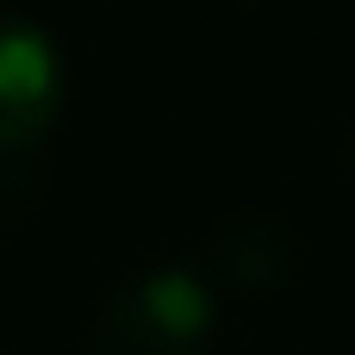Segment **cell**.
Here are the masks:
<instances>
[{
  "mask_svg": "<svg viewBox=\"0 0 355 355\" xmlns=\"http://www.w3.org/2000/svg\"><path fill=\"white\" fill-rule=\"evenodd\" d=\"M212 337H218V300L206 275L181 262L119 281L94 318L100 355H206Z\"/></svg>",
  "mask_w": 355,
  "mask_h": 355,
  "instance_id": "1",
  "label": "cell"
},
{
  "mask_svg": "<svg viewBox=\"0 0 355 355\" xmlns=\"http://www.w3.org/2000/svg\"><path fill=\"white\" fill-rule=\"evenodd\" d=\"M62 100H69V69L56 37L31 12L0 6V162L31 156L56 131Z\"/></svg>",
  "mask_w": 355,
  "mask_h": 355,
  "instance_id": "2",
  "label": "cell"
},
{
  "mask_svg": "<svg viewBox=\"0 0 355 355\" xmlns=\"http://www.w3.org/2000/svg\"><path fill=\"white\" fill-rule=\"evenodd\" d=\"M212 262L231 287H275L293 262V237L275 212H237L212 237Z\"/></svg>",
  "mask_w": 355,
  "mask_h": 355,
  "instance_id": "3",
  "label": "cell"
},
{
  "mask_svg": "<svg viewBox=\"0 0 355 355\" xmlns=\"http://www.w3.org/2000/svg\"><path fill=\"white\" fill-rule=\"evenodd\" d=\"M0 200H12V162H0Z\"/></svg>",
  "mask_w": 355,
  "mask_h": 355,
  "instance_id": "4",
  "label": "cell"
},
{
  "mask_svg": "<svg viewBox=\"0 0 355 355\" xmlns=\"http://www.w3.org/2000/svg\"><path fill=\"white\" fill-rule=\"evenodd\" d=\"M349 162H355V137H349Z\"/></svg>",
  "mask_w": 355,
  "mask_h": 355,
  "instance_id": "5",
  "label": "cell"
}]
</instances>
